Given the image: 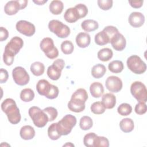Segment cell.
Here are the masks:
<instances>
[{"label":"cell","mask_w":147,"mask_h":147,"mask_svg":"<svg viewBox=\"0 0 147 147\" xmlns=\"http://www.w3.org/2000/svg\"><path fill=\"white\" fill-rule=\"evenodd\" d=\"M23 45V40L18 36L13 37L6 44L3 55V60L6 65L9 66L13 64L14 56L22 48Z\"/></svg>","instance_id":"cell-1"},{"label":"cell","mask_w":147,"mask_h":147,"mask_svg":"<svg viewBox=\"0 0 147 147\" xmlns=\"http://www.w3.org/2000/svg\"><path fill=\"white\" fill-rule=\"evenodd\" d=\"M79 125L83 130H89L93 125L92 119L88 116H83L80 119Z\"/></svg>","instance_id":"cell-33"},{"label":"cell","mask_w":147,"mask_h":147,"mask_svg":"<svg viewBox=\"0 0 147 147\" xmlns=\"http://www.w3.org/2000/svg\"><path fill=\"white\" fill-rule=\"evenodd\" d=\"M135 112L138 115H142L146 112V105L145 102H140L137 103L134 108Z\"/></svg>","instance_id":"cell-44"},{"label":"cell","mask_w":147,"mask_h":147,"mask_svg":"<svg viewBox=\"0 0 147 147\" xmlns=\"http://www.w3.org/2000/svg\"><path fill=\"white\" fill-rule=\"evenodd\" d=\"M64 18L65 20L69 23H74L80 19L79 14L75 7L67 9L64 14Z\"/></svg>","instance_id":"cell-21"},{"label":"cell","mask_w":147,"mask_h":147,"mask_svg":"<svg viewBox=\"0 0 147 147\" xmlns=\"http://www.w3.org/2000/svg\"><path fill=\"white\" fill-rule=\"evenodd\" d=\"M91 42L90 36L84 32L79 33L76 37V42L80 48H84L87 47Z\"/></svg>","instance_id":"cell-18"},{"label":"cell","mask_w":147,"mask_h":147,"mask_svg":"<svg viewBox=\"0 0 147 147\" xmlns=\"http://www.w3.org/2000/svg\"><path fill=\"white\" fill-rule=\"evenodd\" d=\"M108 147L109 146V141L106 137L103 136L96 137L94 147Z\"/></svg>","instance_id":"cell-41"},{"label":"cell","mask_w":147,"mask_h":147,"mask_svg":"<svg viewBox=\"0 0 147 147\" xmlns=\"http://www.w3.org/2000/svg\"><path fill=\"white\" fill-rule=\"evenodd\" d=\"M108 68L113 73H120L124 68L123 63L120 60H114L109 64Z\"/></svg>","instance_id":"cell-29"},{"label":"cell","mask_w":147,"mask_h":147,"mask_svg":"<svg viewBox=\"0 0 147 147\" xmlns=\"http://www.w3.org/2000/svg\"><path fill=\"white\" fill-rule=\"evenodd\" d=\"M110 43L115 50L121 51L125 48L126 41L125 37L118 32L111 38Z\"/></svg>","instance_id":"cell-13"},{"label":"cell","mask_w":147,"mask_h":147,"mask_svg":"<svg viewBox=\"0 0 147 147\" xmlns=\"http://www.w3.org/2000/svg\"><path fill=\"white\" fill-rule=\"evenodd\" d=\"M128 68L136 74H142L146 71L145 63L137 55L130 56L126 61Z\"/></svg>","instance_id":"cell-6"},{"label":"cell","mask_w":147,"mask_h":147,"mask_svg":"<svg viewBox=\"0 0 147 147\" xmlns=\"http://www.w3.org/2000/svg\"><path fill=\"white\" fill-rule=\"evenodd\" d=\"M69 110L75 113H80L85 109V102L74 98H71L68 103Z\"/></svg>","instance_id":"cell-15"},{"label":"cell","mask_w":147,"mask_h":147,"mask_svg":"<svg viewBox=\"0 0 147 147\" xmlns=\"http://www.w3.org/2000/svg\"><path fill=\"white\" fill-rule=\"evenodd\" d=\"M129 23L134 28H139L145 22V17L140 12H132L128 18Z\"/></svg>","instance_id":"cell-14"},{"label":"cell","mask_w":147,"mask_h":147,"mask_svg":"<svg viewBox=\"0 0 147 147\" xmlns=\"http://www.w3.org/2000/svg\"><path fill=\"white\" fill-rule=\"evenodd\" d=\"M59 93V88L57 86L52 84L51 90L48 93V94L46 96V98L50 99H53L57 97Z\"/></svg>","instance_id":"cell-45"},{"label":"cell","mask_w":147,"mask_h":147,"mask_svg":"<svg viewBox=\"0 0 147 147\" xmlns=\"http://www.w3.org/2000/svg\"><path fill=\"white\" fill-rule=\"evenodd\" d=\"M45 71V66L43 63L40 61L34 62L31 64L30 71L32 73L37 76L42 75Z\"/></svg>","instance_id":"cell-27"},{"label":"cell","mask_w":147,"mask_h":147,"mask_svg":"<svg viewBox=\"0 0 147 147\" xmlns=\"http://www.w3.org/2000/svg\"><path fill=\"white\" fill-rule=\"evenodd\" d=\"M75 7L79 14L80 19L86 17L88 13L87 7L84 4H82V3L78 4L75 6Z\"/></svg>","instance_id":"cell-42"},{"label":"cell","mask_w":147,"mask_h":147,"mask_svg":"<svg viewBox=\"0 0 147 147\" xmlns=\"http://www.w3.org/2000/svg\"><path fill=\"white\" fill-rule=\"evenodd\" d=\"M74 146V145L69 142V143H67L66 144H65V145H63V146Z\"/></svg>","instance_id":"cell-51"},{"label":"cell","mask_w":147,"mask_h":147,"mask_svg":"<svg viewBox=\"0 0 147 147\" xmlns=\"http://www.w3.org/2000/svg\"><path fill=\"white\" fill-rule=\"evenodd\" d=\"M48 28L51 32L61 38L67 37L71 32L69 28L67 25L57 20L50 21L48 24Z\"/></svg>","instance_id":"cell-5"},{"label":"cell","mask_w":147,"mask_h":147,"mask_svg":"<svg viewBox=\"0 0 147 147\" xmlns=\"http://www.w3.org/2000/svg\"><path fill=\"white\" fill-rule=\"evenodd\" d=\"M74 49V46L72 42L69 40H65L63 41L61 44V50L63 53L65 55H69L73 52Z\"/></svg>","instance_id":"cell-37"},{"label":"cell","mask_w":147,"mask_h":147,"mask_svg":"<svg viewBox=\"0 0 147 147\" xmlns=\"http://www.w3.org/2000/svg\"><path fill=\"white\" fill-rule=\"evenodd\" d=\"M34 93L31 88H24L21 91L20 98L25 102L32 101L34 99Z\"/></svg>","instance_id":"cell-31"},{"label":"cell","mask_w":147,"mask_h":147,"mask_svg":"<svg viewBox=\"0 0 147 147\" xmlns=\"http://www.w3.org/2000/svg\"><path fill=\"white\" fill-rule=\"evenodd\" d=\"M48 135L52 140H57L61 137V135L57 129V123H53L49 126L48 129Z\"/></svg>","instance_id":"cell-30"},{"label":"cell","mask_w":147,"mask_h":147,"mask_svg":"<svg viewBox=\"0 0 147 147\" xmlns=\"http://www.w3.org/2000/svg\"><path fill=\"white\" fill-rule=\"evenodd\" d=\"M40 47L46 56L50 59H55L59 56V51L55 46L53 40L51 38H44L40 42Z\"/></svg>","instance_id":"cell-7"},{"label":"cell","mask_w":147,"mask_h":147,"mask_svg":"<svg viewBox=\"0 0 147 147\" xmlns=\"http://www.w3.org/2000/svg\"><path fill=\"white\" fill-rule=\"evenodd\" d=\"M95 42L98 45H104L110 43V40L105 33L102 30L95 36Z\"/></svg>","instance_id":"cell-32"},{"label":"cell","mask_w":147,"mask_h":147,"mask_svg":"<svg viewBox=\"0 0 147 147\" xmlns=\"http://www.w3.org/2000/svg\"><path fill=\"white\" fill-rule=\"evenodd\" d=\"M1 109L8 118L9 121L14 125L17 124L21 121V116L20 110L15 100L11 98H7L1 103Z\"/></svg>","instance_id":"cell-2"},{"label":"cell","mask_w":147,"mask_h":147,"mask_svg":"<svg viewBox=\"0 0 147 147\" xmlns=\"http://www.w3.org/2000/svg\"><path fill=\"white\" fill-rule=\"evenodd\" d=\"M113 55L111 49L105 48L99 50L98 52V58L102 61H107L110 60Z\"/></svg>","instance_id":"cell-28"},{"label":"cell","mask_w":147,"mask_h":147,"mask_svg":"<svg viewBox=\"0 0 147 147\" xmlns=\"http://www.w3.org/2000/svg\"><path fill=\"white\" fill-rule=\"evenodd\" d=\"M65 65L64 61L61 59L55 60L53 64L49 66L47 69V75L48 77L53 80H57L61 76V71Z\"/></svg>","instance_id":"cell-9"},{"label":"cell","mask_w":147,"mask_h":147,"mask_svg":"<svg viewBox=\"0 0 147 147\" xmlns=\"http://www.w3.org/2000/svg\"><path fill=\"white\" fill-rule=\"evenodd\" d=\"M106 88L112 92H118L122 88V82L121 79L115 76H109L105 82Z\"/></svg>","instance_id":"cell-12"},{"label":"cell","mask_w":147,"mask_h":147,"mask_svg":"<svg viewBox=\"0 0 147 147\" xmlns=\"http://www.w3.org/2000/svg\"><path fill=\"white\" fill-rule=\"evenodd\" d=\"M51 85L52 84H50L48 80L45 79H41L38 80L36 84L37 91L40 95L46 97L51 90Z\"/></svg>","instance_id":"cell-17"},{"label":"cell","mask_w":147,"mask_h":147,"mask_svg":"<svg viewBox=\"0 0 147 147\" xmlns=\"http://www.w3.org/2000/svg\"><path fill=\"white\" fill-rule=\"evenodd\" d=\"M49 10L55 15H59L61 13L64 8L63 3L61 1L53 0L49 4Z\"/></svg>","instance_id":"cell-24"},{"label":"cell","mask_w":147,"mask_h":147,"mask_svg":"<svg viewBox=\"0 0 147 147\" xmlns=\"http://www.w3.org/2000/svg\"><path fill=\"white\" fill-rule=\"evenodd\" d=\"M16 27L18 32L28 37L33 36L36 32L34 25L32 23L25 20H20L18 21Z\"/></svg>","instance_id":"cell-11"},{"label":"cell","mask_w":147,"mask_h":147,"mask_svg":"<svg viewBox=\"0 0 147 147\" xmlns=\"http://www.w3.org/2000/svg\"><path fill=\"white\" fill-rule=\"evenodd\" d=\"M12 76L14 82L19 86H25L29 82V75L22 67H16L12 71Z\"/></svg>","instance_id":"cell-10"},{"label":"cell","mask_w":147,"mask_h":147,"mask_svg":"<svg viewBox=\"0 0 147 147\" xmlns=\"http://www.w3.org/2000/svg\"><path fill=\"white\" fill-rule=\"evenodd\" d=\"M43 111L47 115L49 119V121L50 122L54 121L57 117V111L53 107H47L43 109Z\"/></svg>","instance_id":"cell-39"},{"label":"cell","mask_w":147,"mask_h":147,"mask_svg":"<svg viewBox=\"0 0 147 147\" xmlns=\"http://www.w3.org/2000/svg\"><path fill=\"white\" fill-rule=\"evenodd\" d=\"M81 26L84 31L90 32L96 30L99 27V25L95 20H86L82 22Z\"/></svg>","instance_id":"cell-25"},{"label":"cell","mask_w":147,"mask_h":147,"mask_svg":"<svg viewBox=\"0 0 147 147\" xmlns=\"http://www.w3.org/2000/svg\"><path fill=\"white\" fill-rule=\"evenodd\" d=\"M18 2L20 4L21 10L24 9V8H25L26 7L27 4H28V1L27 0H18Z\"/></svg>","instance_id":"cell-49"},{"label":"cell","mask_w":147,"mask_h":147,"mask_svg":"<svg viewBox=\"0 0 147 147\" xmlns=\"http://www.w3.org/2000/svg\"><path fill=\"white\" fill-rule=\"evenodd\" d=\"M130 92L138 102H146L147 90L146 86L142 82L139 81L133 82L130 86Z\"/></svg>","instance_id":"cell-8"},{"label":"cell","mask_w":147,"mask_h":147,"mask_svg":"<svg viewBox=\"0 0 147 147\" xmlns=\"http://www.w3.org/2000/svg\"><path fill=\"white\" fill-rule=\"evenodd\" d=\"M118 113L122 116H126L129 115L132 111V107L131 106L126 103H123L121 104L118 109H117Z\"/></svg>","instance_id":"cell-36"},{"label":"cell","mask_w":147,"mask_h":147,"mask_svg":"<svg viewBox=\"0 0 147 147\" xmlns=\"http://www.w3.org/2000/svg\"><path fill=\"white\" fill-rule=\"evenodd\" d=\"M98 5L99 7L103 10H108L113 6L112 0H98Z\"/></svg>","instance_id":"cell-43"},{"label":"cell","mask_w":147,"mask_h":147,"mask_svg":"<svg viewBox=\"0 0 147 147\" xmlns=\"http://www.w3.org/2000/svg\"><path fill=\"white\" fill-rule=\"evenodd\" d=\"M144 1H129V3H130V6L133 8H140L142 6Z\"/></svg>","instance_id":"cell-48"},{"label":"cell","mask_w":147,"mask_h":147,"mask_svg":"<svg viewBox=\"0 0 147 147\" xmlns=\"http://www.w3.org/2000/svg\"><path fill=\"white\" fill-rule=\"evenodd\" d=\"M103 31L105 33V34L107 35L108 37L109 40H110V43L111 38L117 33L119 32L118 29L113 26H106L103 29Z\"/></svg>","instance_id":"cell-40"},{"label":"cell","mask_w":147,"mask_h":147,"mask_svg":"<svg viewBox=\"0 0 147 147\" xmlns=\"http://www.w3.org/2000/svg\"><path fill=\"white\" fill-rule=\"evenodd\" d=\"M19 10H21V6L18 0L9 1L4 7L5 13L9 16L16 14Z\"/></svg>","instance_id":"cell-16"},{"label":"cell","mask_w":147,"mask_h":147,"mask_svg":"<svg viewBox=\"0 0 147 147\" xmlns=\"http://www.w3.org/2000/svg\"><path fill=\"white\" fill-rule=\"evenodd\" d=\"M8 30L6 28L1 26L0 28V41H3L4 40H6L8 38Z\"/></svg>","instance_id":"cell-47"},{"label":"cell","mask_w":147,"mask_h":147,"mask_svg":"<svg viewBox=\"0 0 147 147\" xmlns=\"http://www.w3.org/2000/svg\"><path fill=\"white\" fill-rule=\"evenodd\" d=\"M29 115L34 125L38 127H43L49 121L46 113L37 106H32L29 109Z\"/></svg>","instance_id":"cell-3"},{"label":"cell","mask_w":147,"mask_h":147,"mask_svg":"<svg viewBox=\"0 0 147 147\" xmlns=\"http://www.w3.org/2000/svg\"><path fill=\"white\" fill-rule=\"evenodd\" d=\"M91 111L95 114H102L105 111L106 108L101 102H95L91 106Z\"/></svg>","instance_id":"cell-38"},{"label":"cell","mask_w":147,"mask_h":147,"mask_svg":"<svg viewBox=\"0 0 147 147\" xmlns=\"http://www.w3.org/2000/svg\"><path fill=\"white\" fill-rule=\"evenodd\" d=\"M106 72L105 66L102 64L95 65L91 69V75L95 79H99L104 76Z\"/></svg>","instance_id":"cell-26"},{"label":"cell","mask_w":147,"mask_h":147,"mask_svg":"<svg viewBox=\"0 0 147 147\" xmlns=\"http://www.w3.org/2000/svg\"><path fill=\"white\" fill-rule=\"evenodd\" d=\"M20 134L21 137L25 140H31L35 136V130L32 126L30 125H25L21 127Z\"/></svg>","instance_id":"cell-20"},{"label":"cell","mask_w":147,"mask_h":147,"mask_svg":"<svg viewBox=\"0 0 147 147\" xmlns=\"http://www.w3.org/2000/svg\"><path fill=\"white\" fill-rule=\"evenodd\" d=\"M97 135L94 133H89L86 134L83 138V143L86 146L94 147Z\"/></svg>","instance_id":"cell-34"},{"label":"cell","mask_w":147,"mask_h":147,"mask_svg":"<svg viewBox=\"0 0 147 147\" xmlns=\"http://www.w3.org/2000/svg\"><path fill=\"white\" fill-rule=\"evenodd\" d=\"M90 93L94 98H99L102 96L104 92V88L102 83L99 82H94L90 87Z\"/></svg>","instance_id":"cell-22"},{"label":"cell","mask_w":147,"mask_h":147,"mask_svg":"<svg viewBox=\"0 0 147 147\" xmlns=\"http://www.w3.org/2000/svg\"><path fill=\"white\" fill-rule=\"evenodd\" d=\"M71 98L80 99L86 102L88 99V94L85 89L79 88L73 93Z\"/></svg>","instance_id":"cell-35"},{"label":"cell","mask_w":147,"mask_h":147,"mask_svg":"<svg viewBox=\"0 0 147 147\" xmlns=\"http://www.w3.org/2000/svg\"><path fill=\"white\" fill-rule=\"evenodd\" d=\"M34 3H35L36 4L38 5H42L43 4H44L45 2H47V0H41V1H33Z\"/></svg>","instance_id":"cell-50"},{"label":"cell","mask_w":147,"mask_h":147,"mask_svg":"<svg viewBox=\"0 0 147 147\" xmlns=\"http://www.w3.org/2000/svg\"><path fill=\"white\" fill-rule=\"evenodd\" d=\"M101 102L106 109H111L116 105V97L111 93H106L102 96Z\"/></svg>","instance_id":"cell-19"},{"label":"cell","mask_w":147,"mask_h":147,"mask_svg":"<svg viewBox=\"0 0 147 147\" xmlns=\"http://www.w3.org/2000/svg\"><path fill=\"white\" fill-rule=\"evenodd\" d=\"M119 127L121 130L124 133L131 132L134 127V122L129 118L122 119L119 122Z\"/></svg>","instance_id":"cell-23"},{"label":"cell","mask_w":147,"mask_h":147,"mask_svg":"<svg viewBox=\"0 0 147 147\" xmlns=\"http://www.w3.org/2000/svg\"><path fill=\"white\" fill-rule=\"evenodd\" d=\"M8 77H9V74H8V72L7 71V70H6L5 69H3V68H1V71H0V82H1V83H5L7 80Z\"/></svg>","instance_id":"cell-46"},{"label":"cell","mask_w":147,"mask_h":147,"mask_svg":"<svg viewBox=\"0 0 147 147\" xmlns=\"http://www.w3.org/2000/svg\"><path fill=\"white\" fill-rule=\"evenodd\" d=\"M76 124V117L71 114H67L57 122V129L61 136H66L71 133Z\"/></svg>","instance_id":"cell-4"}]
</instances>
